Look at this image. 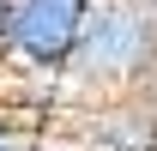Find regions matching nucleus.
<instances>
[{
	"label": "nucleus",
	"instance_id": "f257e3e1",
	"mask_svg": "<svg viewBox=\"0 0 157 151\" xmlns=\"http://www.w3.org/2000/svg\"><path fill=\"white\" fill-rule=\"evenodd\" d=\"M67 79L85 97L157 91V24L145 12V0H97Z\"/></svg>",
	"mask_w": 157,
	"mask_h": 151
},
{
	"label": "nucleus",
	"instance_id": "f03ea898",
	"mask_svg": "<svg viewBox=\"0 0 157 151\" xmlns=\"http://www.w3.org/2000/svg\"><path fill=\"white\" fill-rule=\"evenodd\" d=\"M97 0H18L12 6V37H6V60H18L24 73L60 79L73 67L85 24H91Z\"/></svg>",
	"mask_w": 157,
	"mask_h": 151
},
{
	"label": "nucleus",
	"instance_id": "7ed1b4c3",
	"mask_svg": "<svg viewBox=\"0 0 157 151\" xmlns=\"http://www.w3.org/2000/svg\"><path fill=\"white\" fill-rule=\"evenodd\" d=\"M85 139L97 151H157V91L97 97V109L85 121Z\"/></svg>",
	"mask_w": 157,
	"mask_h": 151
},
{
	"label": "nucleus",
	"instance_id": "20e7f679",
	"mask_svg": "<svg viewBox=\"0 0 157 151\" xmlns=\"http://www.w3.org/2000/svg\"><path fill=\"white\" fill-rule=\"evenodd\" d=\"M0 151H36V133H30V127H18L6 109H0Z\"/></svg>",
	"mask_w": 157,
	"mask_h": 151
},
{
	"label": "nucleus",
	"instance_id": "39448f33",
	"mask_svg": "<svg viewBox=\"0 0 157 151\" xmlns=\"http://www.w3.org/2000/svg\"><path fill=\"white\" fill-rule=\"evenodd\" d=\"M12 6L18 0H0V60H6V37H12Z\"/></svg>",
	"mask_w": 157,
	"mask_h": 151
},
{
	"label": "nucleus",
	"instance_id": "423d86ee",
	"mask_svg": "<svg viewBox=\"0 0 157 151\" xmlns=\"http://www.w3.org/2000/svg\"><path fill=\"white\" fill-rule=\"evenodd\" d=\"M145 12H151V24H157V0H145Z\"/></svg>",
	"mask_w": 157,
	"mask_h": 151
},
{
	"label": "nucleus",
	"instance_id": "0eeeda50",
	"mask_svg": "<svg viewBox=\"0 0 157 151\" xmlns=\"http://www.w3.org/2000/svg\"><path fill=\"white\" fill-rule=\"evenodd\" d=\"M36 151H55V145H42V139H36Z\"/></svg>",
	"mask_w": 157,
	"mask_h": 151
}]
</instances>
